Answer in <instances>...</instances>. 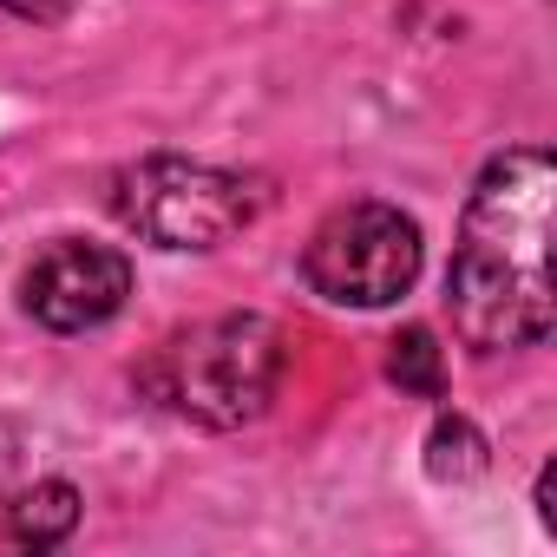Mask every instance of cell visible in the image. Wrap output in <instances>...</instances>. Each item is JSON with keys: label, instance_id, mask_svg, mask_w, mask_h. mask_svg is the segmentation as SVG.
I'll list each match as a JSON object with an SVG mask.
<instances>
[{"label": "cell", "instance_id": "obj_5", "mask_svg": "<svg viewBox=\"0 0 557 557\" xmlns=\"http://www.w3.org/2000/svg\"><path fill=\"white\" fill-rule=\"evenodd\" d=\"M132 296V262L112 243H86V236H60L47 243L27 275H21V309L53 329V335H86L106 329Z\"/></svg>", "mask_w": 557, "mask_h": 557}, {"label": "cell", "instance_id": "obj_9", "mask_svg": "<svg viewBox=\"0 0 557 557\" xmlns=\"http://www.w3.org/2000/svg\"><path fill=\"white\" fill-rule=\"evenodd\" d=\"M14 472H21V433L0 426V498L14 492Z\"/></svg>", "mask_w": 557, "mask_h": 557}, {"label": "cell", "instance_id": "obj_8", "mask_svg": "<svg viewBox=\"0 0 557 557\" xmlns=\"http://www.w3.org/2000/svg\"><path fill=\"white\" fill-rule=\"evenodd\" d=\"M426 472H433L440 485H459V479H479V472H485V440L472 433V420H459V413H440V420H433Z\"/></svg>", "mask_w": 557, "mask_h": 557}, {"label": "cell", "instance_id": "obj_2", "mask_svg": "<svg viewBox=\"0 0 557 557\" xmlns=\"http://www.w3.org/2000/svg\"><path fill=\"white\" fill-rule=\"evenodd\" d=\"M275 387H283V329L269 315L190 322L138 361V394L210 433H236L262 420Z\"/></svg>", "mask_w": 557, "mask_h": 557}, {"label": "cell", "instance_id": "obj_7", "mask_svg": "<svg viewBox=\"0 0 557 557\" xmlns=\"http://www.w3.org/2000/svg\"><path fill=\"white\" fill-rule=\"evenodd\" d=\"M387 381H400V387L420 394V400H440V387H446V355H440L433 329H400V335L387 342Z\"/></svg>", "mask_w": 557, "mask_h": 557}, {"label": "cell", "instance_id": "obj_4", "mask_svg": "<svg viewBox=\"0 0 557 557\" xmlns=\"http://www.w3.org/2000/svg\"><path fill=\"white\" fill-rule=\"evenodd\" d=\"M420 223L381 197L342 203L315 223V236L302 243V275L309 289L335 309H387L420 283Z\"/></svg>", "mask_w": 557, "mask_h": 557}, {"label": "cell", "instance_id": "obj_6", "mask_svg": "<svg viewBox=\"0 0 557 557\" xmlns=\"http://www.w3.org/2000/svg\"><path fill=\"white\" fill-rule=\"evenodd\" d=\"M79 524V485L66 479H34L0 498V544L8 550H53Z\"/></svg>", "mask_w": 557, "mask_h": 557}, {"label": "cell", "instance_id": "obj_1", "mask_svg": "<svg viewBox=\"0 0 557 557\" xmlns=\"http://www.w3.org/2000/svg\"><path fill=\"white\" fill-rule=\"evenodd\" d=\"M550 203L557 164L537 145L498 151L459 216L446 302L466 348H537L550 335Z\"/></svg>", "mask_w": 557, "mask_h": 557}, {"label": "cell", "instance_id": "obj_3", "mask_svg": "<svg viewBox=\"0 0 557 557\" xmlns=\"http://www.w3.org/2000/svg\"><path fill=\"white\" fill-rule=\"evenodd\" d=\"M262 184L203 158H138L112 177V216L151 249H216L262 216Z\"/></svg>", "mask_w": 557, "mask_h": 557}]
</instances>
